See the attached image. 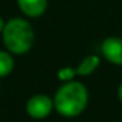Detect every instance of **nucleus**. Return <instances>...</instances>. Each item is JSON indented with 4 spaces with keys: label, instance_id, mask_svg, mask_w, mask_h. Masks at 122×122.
<instances>
[{
    "label": "nucleus",
    "instance_id": "obj_11",
    "mask_svg": "<svg viewBox=\"0 0 122 122\" xmlns=\"http://www.w3.org/2000/svg\"><path fill=\"white\" fill-rule=\"evenodd\" d=\"M121 122H122V121H121Z\"/></svg>",
    "mask_w": 122,
    "mask_h": 122
},
{
    "label": "nucleus",
    "instance_id": "obj_3",
    "mask_svg": "<svg viewBox=\"0 0 122 122\" xmlns=\"http://www.w3.org/2000/svg\"><path fill=\"white\" fill-rule=\"evenodd\" d=\"M53 108H55L53 99L43 93L33 95L26 102V113L33 119H43L49 116Z\"/></svg>",
    "mask_w": 122,
    "mask_h": 122
},
{
    "label": "nucleus",
    "instance_id": "obj_9",
    "mask_svg": "<svg viewBox=\"0 0 122 122\" xmlns=\"http://www.w3.org/2000/svg\"><path fill=\"white\" fill-rule=\"evenodd\" d=\"M118 98H119V101L122 102V83H121L119 88H118Z\"/></svg>",
    "mask_w": 122,
    "mask_h": 122
},
{
    "label": "nucleus",
    "instance_id": "obj_5",
    "mask_svg": "<svg viewBox=\"0 0 122 122\" xmlns=\"http://www.w3.org/2000/svg\"><path fill=\"white\" fill-rule=\"evenodd\" d=\"M19 9L29 17H39L47 7V0H17Z\"/></svg>",
    "mask_w": 122,
    "mask_h": 122
},
{
    "label": "nucleus",
    "instance_id": "obj_6",
    "mask_svg": "<svg viewBox=\"0 0 122 122\" xmlns=\"http://www.w3.org/2000/svg\"><path fill=\"white\" fill-rule=\"evenodd\" d=\"M99 65H101V59H99L96 55H89V56H86L82 62L78 65L76 73H78L79 76H88V75L93 73V72L98 69Z\"/></svg>",
    "mask_w": 122,
    "mask_h": 122
},
{
    "label": "nucleus",
    "instance_id": "obj_1",
    "mask_svg": "<svg viewBox=\"0 0 122 122\" xmlns=\"http://www.w3.org/2000/svg\"><path fill=\"white\" fill-rule=\"evenodd\" d=\"M88 98V89L83 83L76 81L65 82L55 93V109L66 118L78 116L85 111Z\"/></svg>",
    "mask_w": 122,
    "mask_h": 122
},
{
    "label": "nucleus",
    "instance_id": "obj_8",
    "mask_svg": "<svg viewBox=\"0 0 122 122\" xmlns=\"http://www.w3.org/2000/svg\"><path fill=\"white\" fill-rule=\"evenodd\" d=\"M76 68H62V69H59L57 72V78L60 81H63V82H69V81H73V78L76 76Z\"/></svg>",
    "mask_w": 122,
    "mask_h": 122
},
{
    "label": "nucleus",
    "instance_id": "obj_7",
    "mask_svg": "<svg viewBox=\"0 0 122 122\" xmlns=\"http://www.w3.org/2000/svg\"><path fill=\"white\" fill-rule=\"evenodd\" d=\"M15 68V60L10 55V52L0 50V78L7 76Z\"/></svg>",
    "mask_w": 122,
    "mask_h": 122
},
{
    "label": "nucleus",
    "instance_id": "obj_10",
    "mask_svg": "<svg viewBox=\"0 0 122 122\" xmlns=\"http://www.w3.org/2000/svg\"><path fill=\"white\" fill-rule=\"evenodd\" d=\"M5 25H6V23H5V20L2 19V16H0V33L3 32V29H5Z\"/></svg>",
    "mask_w": 122,
    "mask_h": 122
},
{
    "label": "nucleus",
    "instance_id": "obj_2",
    "mask_svg": "<svg viewBox=\"0 0 122 122\" xmlns=\"http://www.w3.org/2000/svg\"><path fill=\"white\" fill-rule=\"evenodd\" d=\"M2 37L7 52L13 55H23L32 49L35 42V32L27 20L15 17L5 25Z\"/></svg>",
    "mask_w": 122,
    "mask_h": 122
},
{
    "label": "nucleus",
    "instance_id": "obj_4",
    "mask_svg": "<svg viewBox=\"0 0 122 122\" xmlns=\"http://www.w3.org/2000/svg\"><path fill=\"white\" fill-rule=\"evenodd\" d=\"M102 55L108 62L113 65H122V39L116 36H109L102 42Z\"/></svg>",
    "mask_w": 122,
    "mask_h": 122
}]
</instances>
